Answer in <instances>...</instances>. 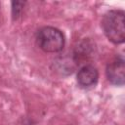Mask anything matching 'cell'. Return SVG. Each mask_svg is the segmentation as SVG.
Returning <instances> with one entry per match:
<instances>
[{
  "mask_svg": "<svg viewBox=\"0 0 125 125\" xmlns=\"http://www.w3.org/2000/svg\"><path fill=\"white\" fill-rule=\"evenodd\" d=\"M125 14L122 10H110L102 19V28L106 38L113 44H121L125 39Z\"/></svg>",
  "mask_w": 125,
  "mask_h": 125,
  "instance_id": "1",
  "label": "cell"
},
{
  "mask_svg": "<svg viewBox=\"0 0 125 125\" xmlns=\"http://www.w3.org/2000/svg\"><path fill=\"white\" fill-rule=\"evenodd\" d=\"M37 46L46 53L61 52L65 44L63 33L53 26H44L37 31Z\"/></svg>",
  "mask_w": 125,
  "mask_h": 125,
  "instance_id": "2",
  "label": "cell"
},
{
  "mask_svg": "<svg viewBox=\"0 0 125 125\" xmlns=\"http://www.w3.org/2000/svg\"><path fill=\"white\" fill-rule=\"evenodd\" d=\"M106 77L108 81L115 86L124 85L125 81V61L122 56L114 58L107 63Z\"/></svg>",
  "mask_w": 125,
  "mask_h": 125,
  "instance_id": "3",
  "label": "cell"
},
{
  "mask_svg": "<svg viewBox=\"0 0 125 125\" xmlns=\"http://www.w3.org/2000/svg\"><path fill=\"white\" fill-rule=\"evenodd\" d=\"M76 79L78 85L83 89L95 87L99 79L98 69L92 64H86L78 70Z\"/></svg>",
  "mask_w": 125,
  "mask_h": 125,
  "instance_id": "4",
  "label": "cell"
},
{
  "mask_svg": "<svg viewBox=\"0 0 125 125\" xmlns=\"http://www.w3.org/2000/svg\"><path fill=\"white\" fill-rule=\"evenodd\" d=\"M12 5H13V16H14V18L16 17V19H17L18 17H20L24 3L23 2H13Z\"/></svg>",
  "mask_w": 125,
  "mask_h": 125,
  "instance_id": "5",
  "label": "cell"
}]
</instances>
